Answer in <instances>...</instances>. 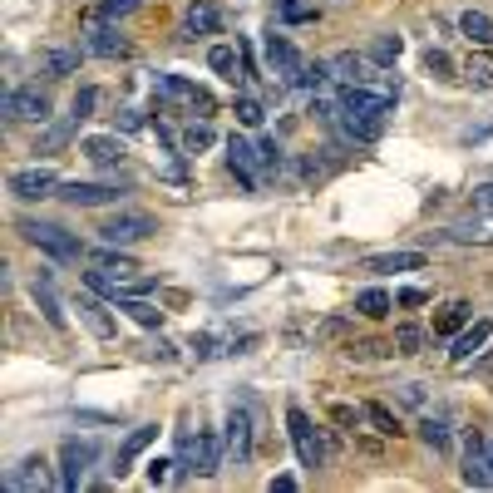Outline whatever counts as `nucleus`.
I'll return each mask as SVG.
<instances>
[{"instance_id":"1","label":"nucleus","mask_w":493,"mask_h":493,"mask_svg":"<svg viewBox=\"0 0 493 493\" xmlns=\"http://www.w3.org/2000/svg\"><path fill=\"white\" fill-rule=\"evenodd\" d=\"M222 454H227V444L218 439V435H208V429H198V435H183V439H178V484H188V478L192 474H202V478H208V474H218V468H222Z\"/></svg>"},{"instance_id":"2","label":"nucleus","mask_w":493,"mask_h":493,"mask_svg":"<svg viewBox=\"0 0 493 493\" xmlns=\"http://www.w3.org/2000/svg\"><path fill=\"white\" fill-rule=\"evenodd\" d=\"M262 55H267V69L286 84V89H302V84H306V69H311V65L302 59V50H296V45L286 40V35H276V30H272L267 40H262Z\"/></svg>"},{"instance_id":"3","label":"nucleus","mask_w":493,"mask_h":493,"mask_svg":"<svg viewBox=\"0 0 493 493\" xmlns=\"http://www.w3.org/2000/svg\"><path fill=\"white\" fill-rule=\"evenodd\" d=\"M20 237H26L30 247L50 252L55 262H79V257H84L79 237L65 232V227H55V222H35V218H26V222H20Z\"/></svg>"},{"instance_id":"4","label":"nucleus","mask_w":493,"mask_h":493,"mask_svg":"<svg viewBox=\"0 0 493 493\" xmlns=\"http://www.w3.org/2000/svg\"><path fill=\"white\" fill-rule=\"evenodd\" d=\"M286 429H292V449H296V459H302V468H321V464H326V444H321L316 425H311V415L302 410V405L286 410Z\"/></svg>"},{"instance_id":"5","label":"nucleus","mask_w":493,"mask_h":493,"mask_svg":"<svg viewBox=\"0 0 493 493\" xmlns=\"http://www.w3.org/2000/svg\"><path fill=\"white\" fill-rule=\"evenodd\" d=\"M222 444H227V459H232L237 468L252 464V454H257V419H252V410H242V405H237V410L227 415Z\"/></svg>"},{"instance_id":"6","label":"nucleus","mask_w":493,"mask_h":493,"mask_svg":"<svg viewBox=\"0 0 493 493\" xmlns=\"http://www.w3.org/2000/svg\"><path fill=\"white\" fill-rule=\"evenodd\" d=\"M94 454H99V449H94L89 439H65V444H59V488H65V493L84 488Z\"/></svg>"},{"instance_id":"7","label":"nucleus","mask_w":493,"mask_h":493,"mask_svg":"<svg viewBox=\"0 0 493 493\" xmlns=\"http://www.w3.org/2000/svg\"><path fill=\"white\" fill-rule=\"evenodd\" d=\"M227 168H232L237 178H242L247 192L262 188V178H267V168H262V143H247V139H227Z\"/></svg>"},{"instance_id":"8","label":"nucleus","mask_w":493,"mask_h":493,"mask_svg":"<svg viewBox=\"0 0 493 493\" xmlns=\"http://www.w3.org/2000/svg\"><path fill=\"white\" fill-rule=\"evenodd\" d=\"M153 232H159V222H153L149 212H118V218H109L99 227V237H104V242H114V247L143 242V237H153Z\"/></svg>"},{"instance_id":"9","label":"nucleus","mask_w":493,"mask_h":493,"mask_svg":"<svg viewBox=\"0 0 493 493\" xmlns=\"http://www.w3.org/2000/svg\"><path fill=\"white\" fill-rule=\"evenodd\" d=\"M10 192H15L20 202L55 198V192H59V173H55V168H15V173H10Z\"/></svg>"},{"instance_id":"10","label":"nucleus","mask_w":493,"mask_h":493,"mask_svg":"<svg viewBox=\"0 0 493 493\" xmlns=\"http://www.w3.org/2000/svg\"><path fill=\"white\" fill-rule=\"evenodd\" d=\"M159 99H173V104H183L188 114H212V94L208 89H198V84H188V79H178V75H159Z\"/></svg>"},{"instance_id":"11","label":"nucleus","mask_w":493,"mask_h":493,"mask_svg":"<svg viewBox=\"0 0 493 493\" xmlns=\"http://www.w3.org/2000/svg\"><path fill=\"white\" fill-rule=\"evenodd\" d=\"M10 118H20V124H45L50 118V99H45L35 84H20V89H10L5 94V104H0Z\"/></svg>"},{"instance_id":"12","label":"nucleus","mask_w":493,"mask_h":493,"mask_svg":"<svg viewBox=\"0 0 493 493\" xmlns=\"http://www.w3.org/2000/svg\"><path fill=\"white\" fill-rule=\"evenodd\" d=\"M380 69L385 65H375L370 55H351V50H341V55L331 59V79L341 84V89H351V84H375Z\"/></svg>"},{"instance_id":"13","label":"nucleus","mask_w":493,"mask_h":493,"mask_svg":"<svg viewBox=\"0 0 493 493\" xmlns=\"http://www.w3.org/2000/svg\"><path fill=\"white\" fill-rule=\"evenodd\" d=\"M55 198L69 202V208H109V202H118L124 192L114 183H59Z\"/></svg>"},{"instance_id":"14","label":"nucleus","mask_w":493,"mask_h":493,"mask_svg":"<svg viewBox=\"0 0 493 493\" xmlns=\"http://www.w3.org/2000/svg\"><path fill=\"white\" fill-rule=\"evenodd\" d=\"M464 484L468 488H493V459H488V444L484 435H468V454H464Z\"/></svg>"},{"instance_id":"15","label":"nucleus","mask_w":493,"mask_h":493,"mask_svg":"<svg viewBox=\"0 0 493 493\" xmlns=\"http://www.w3.org/2000/svg\"><path fill=\"white\" fill-rule=\"evenodd\" d=\"M444 237H449V242H459V247H493V212H474V218H459Z\"/></svg>"},{"instance_id":"16","label":"nucleus","mask_w":493,"mask_h":493,"mask_svg":"<svg viewBox=\"0 0 493 493\" xmlns=\"http://www.w3.org/2000/svg\"><path fill=\"white\" fill-rule=\"evenodd\" d=\"M488 335H493L488 321H474V326H464L459 335H454V351H449V360H454V365H468V360H478V351L488 345Z\"/></svg>"},{"instance_id":"17","label":"nucleus","mask_w":493,"mask_h":493,"mask_svg":"<svg viewBox=\"0 0 493 493\" xmlns=\"http://www.w3.org/2000/svg\"><path fill=\"white\" fill-rule=\"evenodd\" d=\"M222 30V10L212 5V0H192L188 15H183V35L188 40H198V35H218Z\"/></svg>"},{"instance_id":"18","label":"nucleus","mask_w":493,"mask_h":493,"mask_svg":"<svg viewBox=\"0 0 493 493\" xmlns=\"http://www.w3.org/2000/svg\"><path fill=\"white\" fill-rule=\"evenodd\" d=\"M84 55L118 59V55H128V40H124V35H118L114 26H94L89 35H84Z\"/></svg>"},{"instance_id":"19","label":"nucleus","mask_w":493,"mask_h":493,"mask_svg":"<svg viewBox=\"0 0 493 493\" xmlns=\"http://www.w3.org/2000/svg\"><path fill=\"white\" fill-rule=\"evenodd\" d=\"M94 267H99L104 276H114L118 286H124V282H139V262H134V257H124V252H114V242L94 252Z\"/></svg>"},{"instance_id":"20","label":"nucleus","mask_w":493,"mask_h":493,"mask_svg":"<svg viewBox=\"0 0 493 493\" xmlns=\"http://www.w3.org/2000/svg\"><path fill=\"white\" fill-rule=\"evenodd\" d=\"M79 153H84V159H89L94 168H118V163H124V143L109 139V134L84 139V143H79Z\"/></svg>"},{"instance_id":"21","label":"nucleus","mask_w":493,"mask_h":493,"mask_svg":"<svg viewBox=\"0 0 493 493\" xmlns=\"http://www.w3.org/2000/svg\"><path fill=\"white\" fill-rule=\"evenodd\" d=\"M45 484H50V464H45L40 454L5 474V488H20V493H26V488H45Z\"/></svg>"},{"instance_id":"22","label":"nucleus","mask_w":493,"mask_h":493,"mask_svg":"<svg viewBox=\"0 0 493 493\" xmlns=\"http://www.w3.org/2000/svg\"><path fill=\"white\" fill-rule=\"evenodd\" d=\"M208 65L218 69L222 79H247V65H242V45H212V50H208Z\"/></svg>"},{"instance_id":"23","label":"nucleus","mask_w":493,"mask_h":493,"mask_svg":"<svg viewBox=\"0 0 493 493\" xmlns=\"http://www.w3.org/2000/svg\"><path fill=\"white\" fill-rule=\"evenodd\" d=\"M153 439H159V425H143V429H134V435L124 439V449H118V464H114V474L124 478V474H128V464H134V459H139L143 449H149Z\"/></svg>"},{"instance_id":"24","label":"nucleus","mask_w":493,"mask_h":493,"mask_svg":"<svg viewBox=\"0 0 493 493\" xmlns=\"http://www.w3.org/2000/svg\"><path fill=\"white\" fill-rule=\"evenodd\" d=\"M75 134H79V114H65L59 124H50V128L40 134V143H35V153H59L69 139H75Z\"/></svg>"},{"instance_id":"25","label":"nucleus","mask_w":493,"mask_h":493,"mask_svg":"<svg viewBox=\"0 0 493 493\" xmlns=\"http://www.w3.org/2000/svg\"><path fill=\"white\" fill-rule=\"evenodd\" d=\"M425 267V252H385V257H370L365 272H419Z\"/></svg>"},{"instance_id":"26","label":"nucleus","mask_w":493,"mask_h":493,"mask_svg":"<svg viewBox=\"0 0 493 493\" xmlns=\"http://www.w3.org/2000/svg\"><path fill=\"white\" fill-rule=\"evenodd\" d=\"M79 69V50H45L40 55V75L45 79H65Z\"/></svg>"},{"instance_id":"27","label":"nucleus","mask_w":493,"mask_h":493,"mask_svg":"<svg viewBox=\"0 0 493 493\" xmlns=\"http://www.w3.org/2000/svg\"><path fill=\"white\" fill-rule=\"evenodd\" d=\"M79 321H84V326H89L94 335H99V341H109V335L118 331V326H114V316H109V311H104L99 302H89V296H84V302H79Z\"/></svg>"},{"instance_id":"28","label":"nucleus","mask_w":493,"mask_h":493,"mask_svg":"<svg viewBox=\"0 0 493 493\" xmlns=\"http://www.w3.org/2000/svg\"><path fill=\"white\" fill-rule=\"evenodd\" d=\"M468 302H449V306H439V316H435V335H459L468 326Z\"/></svg>"},{"instance_id":"29","label":"nucleus","mask_w":493,"mask_h":493,"mask_svg":"<svg viewBox=\"0 0 493 493\" xmlns=\"http://www.w3.org/2000/svg\"><path fill=\"white\" fill-rule=\"evenodd\" d=\"M459 30L478 45V50H488V45H493V20L484 15V10H464V15H459Z\"/></svg>"},{"instance_id":"30","label":"nucleus","mask_w":493,"mask_h":493,"mask_svg":"<svg viewBox=\"0 0 493 493\" xmlns=\"http://www.w3.org/2000/svg\"><path fill=\"white\" fill-rule=\"evenodd\" d=\"M464 79L474 84V89H493V55L488 50H474L464 59Z\"/></svg>"},{"instance_id":"31","label":"nucleus","mask_w":493,"mask_h":493,"mask_svg":"<svg viewBox=\"0 0 493 493\" xmlns=\"http://www.w3.org/2000/svg\"><path fill=\"white\" fill-rule=\"evenodd\" d=\"M390 292H380V286H365V292L355 296V311L360 316H370V321H380V316H390Z\"/></svg>"},{"instance_id":"32","label":"nucleus","mask_w":493,"mask_h":493,"mask_svg":"<svg viewBox=\"0 0 493 493\" xmlns=\"http://www.w3.org/2000/svg\"><path fill=\"white\" fill-rule=\"evenodd\" d=\"M419 439H425V444H429V449H435V454H444V449H449V444H454V435H449V419L429 415L425 425H419Z\"/></svg>"},{"instance_id":"33","label":"nucleus","mask_w":493,"mask_h":493,"mask_svg":"<svg viewBox=\"0 0 493 493\" xmlns=\"http://www.w3.org/2000/svg\"><path fill=\"white\" fill-rule=\"evenodd\" d=\"M212 143H218V134H212L208 118H198V124H188V128H183V153H208Z\"/></svg>"},{"instance_id":"34","label":"nucleus","mask_w":493,"mask_h":493,"mask_svg":"<svg viewBox=\"0 0 493 493\" xmlns=\"http://www.w3.org/2000/svg\"><path fill=\"white\" fill-rule=\"evenodd\" d=\"M35 302H40L45 321H50L55 331H65V326H69V321H65V311H59V302H55V292H50V282H35Z\"/></svg>"},{"instance_id":"35","label":"nucleus","mask_w":493,"mask_h":493,"mask_svg":"<svg viewBox=\"0 0 493 493\" xmlns=\"http://www.w3.org/2000/svg\"><path fill=\"white\" fill-rule=\"evenodd\" d=\"M118 311H128V316H134L139 321V326H159V321H163V311L159 306H149V302H143V296H128V302H118Z\"/></svg>"},{"instance_id":"36","label":"nucleus","mask_w":493,"mask_h":493,"mask_svg":"<svg viewBox=\"0 0 493 493\" xmlns=\"http://www.w3.org/2000/svg\"><path fill=\"white\" fill-rule=\"evenodd\" d=\"M400 50H405L400 35H380V40L370 45V59H375V65H395V59H400Z\"/></svg>"},{"instance_id":"37","label":"nucleus","mask_w":493,"mask_h":493,"mask_svg":"<svg viewBox=\"0 0 493 493\" xmlns=\"http://www.w3.org/2000/svg\"><path fill=\"white\" fill-rule=\"evenodd\" d=\"M390 345H395V355H419V345H425V331H419V326H400Z\"/></svg>"},{"instance_id":"38","label":"nucleus","mask_w":493,"mask_h":493,"mask_svg":"<svg viewBox=\"0 0 493 493\" xmlns=\"http://www.w3.org/2000/svg\"><path fill=\"white\" fill-rule=\"evenodd\" d=\"M237 124H242V128H262V124H267V109H262V104L257 99H237Z\"/></svg>"},{"instance_id":"39","label":"nucleus","mask_w":493,"mask_h":493,"mask_svg":"<svg viewBox=\"0 0 493 493\" xmlns=\"http://www.w3.org/2000/svg\"><path fill=\"white\" fill-rule=\"evenodd\" d=\"M365 419L380 429V435H400V419H395L390 410H385V405H365Z\"/></svg>"},{"instance_id":"40","label":"nucleus","mask_w":493,"mask_h":493,"mask_svg":"<svg viewBox=\"0 0 493 493\" xmlns=\"http://www.w3.org/2000/svg\"><path fill=\"white\" fill-rule=\"evenodd\" d=\"M282 20H316L311 0H282Z\"/></svg>"},{"instance_id":"41","label":"nucleus","mask_w":493,"mask_h":493,"mask_svg":"<svg viewBox=\"0 0 493 493\" xmlns=\"http://www.w3.org/2000/svg\"><path fill=\"white\" fill-rule=\"evenodd\" d=\"M134 5H139V0H99V10H94V15H99V20H118V15H128Z\"/></svg>"},{"instance_id":"42","label":"nucleus","mask_w":493,"mask_h":493,"mask_svg":"<svg viewBox=\"0 0 493 493\" xmlns=\"http://www.w3.org/2000/svg\"><path fill=\"white\" fill-rule=\"evenodd\" d=\"M262 168H267V178L282 173V149H276L272 139H262Z\"/></svg>"},{"instance_id":"43","label":"nucleus","mask_w":493,"mask_h":493,"mask_svg":"<svg viewBox=\"0 0 493 493\" xmlns=\"http://www.w3.org/2000/svg\"><path fill=\"white\" fill-rule=\"evenodd\" d=\"M425 69H429V75H439V79H444V75L454 69V59L444 55V50H429V55H425Z\"/></svg>"},{"instance_id":"44","label":"nucleus","mask_w":493,"mask_h":493,"mask_svg":"<svg viewBox=\"0 0 493 493\" xmlns=\"http://www.w3.org/2000/svg\"><path fill=\"white\" fill-rule=\"evenodd\" d=\"M94 104H99V89H79V94H75V114H79V118H89Z\"/></svg>"},{"instance_id":"45","label":"nucleus","mask_w":493,"mask_h":493,"mask_svg":"<svg viewBox=\"0 0 493 493\" xmlns=\"http://www.w3.org/2000/svg\"><path fill=\"white\" fill-rule=\"evenodd\" d=\"M331 419H335V425H360V419H365V410H351V405H335V410H331Z\"/></svg>"},{"instance_id":"46","label":"nucleus","mask_w":493,"mask_h":493,"mask_svg":"<svg viewBox=\"0 0 493 493\" xmlns=\"http://www.w3.org/2000/svg\"><path fill=\"white\" fill-rule=\"evenodd\" d=\"M168 468H173L168 459H153V464H149V484H153V488H159V484H168V478H173V474H168Z\"/></svg>"},{"instance_id":"47","label":"nucleus","mask_w":493,"mask_h":493,"mask_svg":"<svg viewBox=\"0 0 493 493\" xmlns=\"http://www.w3.org/2000/svg\"><path fill=\"white\" fill-rule=\"evenodd\" d=\"M474 208H478V212H493V183L474 188Z\"/></svg>"},{"instance_id":"48","label":"nucleus","mask_w":493,"mask_h":493,"mask_svg":"<svg viewBox=\"0 0 493 493\" xmlns=\"http://www.w3.org/2000/svg\"><path fill=\"white\" fill-rule=\"evenodd\" d=\"M429 302V292H419V286H405L400 292V306H425Z\"/></svg>"},{"instance_id":"49","label":"nucleus","mask_w":493,"mask_h":493,"mask_svg":"<svg viewBox=\"0 0 493 493\" xmlns=\"http://www.w3.org/2000/svg\"><path fill=\"white\" fill-rule=\"evenodd\" d=\"M118 128H128V134H139V128H143V114L124 109V114H118Z\"/></svg>"},{"instance_id":"50","label":"nucleus","mask_w":493,"mask_h":493,"mask_svg":"<svg viewBox=\"0 0 493 493\" xmlns=\"http://www.w3.org/2000/svg\"><path fill=\"white\" fill-rule=\"evenodd\" d=\"M267 488H272V493H292V488H296V478H292V474H282V478H272Z\"/></svg>"},{"instance_id":"51","label":"nucleus","mask_w":493,"mask_h":493,"mask_svg":"<svg viewBox=\"0 0 493 493\" xmlns=\"http://www.w3.org/2000/svg\"><path fill=\"white\" fill-rule=\"evenodd\" d=\"M488 459H493V444H488Z\"/></svg>"}]
</instances>
